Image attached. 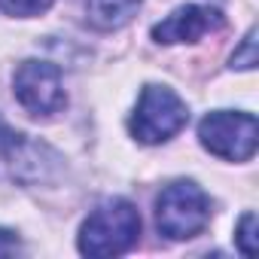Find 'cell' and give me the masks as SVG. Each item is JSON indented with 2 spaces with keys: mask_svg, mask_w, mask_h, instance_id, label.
I'll list each match as a JSON object with an SVG mask.
<instances>
[{
  "mask_svg": "<svg viewBox=\"0 0 259 259\" xmlns=\"http://www.w3.org/2000/svg\"><path fill=\"white\" fill-rule=\"evenodd\" d=\"M141 238V213L125 198H107L101 201L79 226L76 247L82 256H122Z\"/></svg>",
  "mask_w": 259,
  "mask_h": 259,
  "instance_id": "obj_1",
  "label": "cell"
},
{
  "mask_svg": "<svg viewBox=\"0 0 259 259\" xmlns=\"http://www.w3.org/2000/svg\"><path fill=\"white\" fill-rule=\"evenodd\" d=\"M189 122V107L186 101L168 89V85H144L141 89V98L135 104V113L128 119V132L138 144H147V147H156V144H165L171 138H177Z\"/></svg>",
  "mask_w": 259,
  "mask_h": 259,
  "instance_id": "obj_2",
  "label": "cell"
},
{
  "mask_svg": "<svg viewBox=\"0 0 259 259\" xmlns=\"http://www.w3.org/2000/svg\"><path fill=\"white\" fill-rule=\"evenodd\" d=\"M210 223V195L195 180H174L156 198V229L171 241H189Z\"/></svg>",
  "mask_w": 259,
  "mask_h": 259,
  "instance_id": "obj_3",
  "label": "cell"
},
{
  "mask_svg": "<svg viewBox=\"0 0 259 259\" xmlns=\"http://www.w3.org/2000/svg\"><path fill=\"white\" fill-rule=\"evenodd\" d=\"M256 116L244 110H213L198 122L201 147L226 162H250L256 156Z\"/></svg>",
  "mask_w": 259,
  "mask_h": 259,
  "instance_id": "obj_4",
  "label": "cell"
},
{
  "mask_svg": "<svg viewBox=\"0 0 259 259\" xmlns=\"http://www.w3.org/2000/svg\"><path fill=\"white\" fill-rule=\"evenodd\" d=\"M13 95L22 104V110L31 113L34 119H52L67 107L61 70L52 61H22L13 73Z\"/></svg>",
  "mask_w": 259,
  "mask_h": 259,
  "instance_id": "obj_5",
  "label": "cell"
},
{
  "mask_svg": "<svg viewBox=\"0 0 259 259\" xmlns=\"http://www.w3.org/2000/svg\"><path fill=\"white\" fill-rule=\"evenodd\" d=\"M226 19L217 7H204V4H183L177 7L171 16H165L159 25H153V40L174 46V43H198L207 34L223 31Z\"/></svg>",
  "mask_w": 259,
  "mask_h": 259,
  "instance_id": "obj_6",
  "label": "cell"
},
{
  "mask_svg": "<svg viewBox=\"0 0 259 259\" xmlns=\"http://www.w3.org/2000/svg\"><path fill=\"white\" fill-rule=\"evenodd\" d=\"M43 156H52V150L46 144H34L25 135L13 132V128H7L0 122V168H4L7 177L22 180V183L46 177V168L58 159L43 162Z\"/></svg>",
  "mask_w": 259,
  "mask_h": 259,
  "instance_id": "obj_7",
  "label": "cell"
},
{
  "mask_svg": "<svg viewBox=\"0 0 259 259\" xmlns=\"http://www.w3.org/2000/svg\"><path fill=\"white\" fill-rule=\"evenodd\" d=\"M144 0H85V16L98 31H119L138 16Z\"/></svg>",
  "mask_w": 259,
  "mask_h": 259,
  "instance_id": "obj_8",
  "label": "cell"
},
{
  "mask_svg": "<svg viewBox=\"0 0 259 259\" xmlns=\"http://www.w3.org/2000/svg\"><path fill=\"white\" fill-rule=\"evenodd\" d=\"M55 0H0V13L16 16V19H34L52 10Z\"/></svg>",
  "mask_w": 259,
  "mask_h": 259,
  "instance_id": "obj_9",
  "label": "cell"
},
{
  "mask_svg": "<svg viewBox=\"0 0 259 259\" xmlns=\"http://www.w3.org/2000/svg\"><path fill=\"white\" fill-rule=\"evenodd\" d=\"M229 67L232 70H253L256 67V28H250L244 34V40L238 43V49L229 58Z\"/></svg>",
  "mask_w": 259,
  "mask_h": 259,
  "instance_id": "obj_10",
  "label": "cell"
},
{
  "mask_svg": "<svg viewBox=\"0 0 259 259\" xmlns=\"http://www.w3.org/2000/svg\"><path fill=\"white\" fill-rule=\"evenodd\" d=\"M235 244L244 256H256V213L247 210L235 226Z\"/></svg>",
  "mask_w": 259,
  "mask_h": 259,
  "instance_id": "obj_11",
  "label": "cell"
},
{
  "mask_svg": "<svg viewBox=\"0 0 259 259\" xmlns=\"http://www.w3.org/2000/svg\"><path fill=\"white\" fill-rule=\"evenodd\" d=\"M19 250H22L19 235L10 232V229H0V256H13V253H19Z\"/></svg>",
  "mask_w": 259,
  "mask_h": 259,
  "instance_id": "obj_12",
  "label": "cell"
}]
</instances>
